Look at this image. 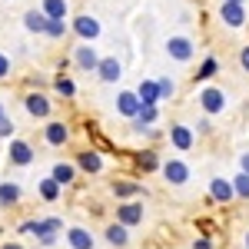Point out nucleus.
<instances>
[{"instance_id": "obj_1", "label": "nucleus", "mask_w": 249, "mask_h": 249, "mask_svg": "<svg viewBox=\"0 0 249 249\" xmlns=\"http://www.w3.org/2000/svg\"><path fill=\"white\" fill-rule=\"evenodd\" d=\"M196 103H199V110H203V116H219L223 110H226V90L223 87H216V83H203L199 87V96H196Z\"/></svg>"}, {"instance_id": "obj_2", "label": "nucleus", "mask_w": 249, "mask_h": 249, "mask_svg": "<svg viewBox=\"0 0 249 249\" xmlns=\"http://www.w3.org/2000/svg\"><path fill=\"white\" fill-rule=\"evenodd\" d=\"M17 232L23 236H37V243L43 236H60L63 232V219L60 216H43V219H23L17 226Z\"/></svg>"}, {"instance_id": "obj_3", "label": "nucleus", "mask_w": 249, "mask_h": 249, "mask_svg": "<svg viewBox=\"0 0 249 249\" xmlns=\"http://www.w3.org/2000/svg\"><path fill=\"white\" fill-rule=\"evenodd\" d=\"M34 160H37V150H34V143H30V140H23V136L7 140V163H10V166L27 170Z\"/></svg>"}, {"instance_id": "obj_4", "label": "nucleus", "mask_w": 249, "mask_h": 249, "mask_svg": "<svg viewBox=\"0 0 249 249\" xmlns=\"http://www.w3.org/2000/svg\"><path fill=\"white\" fill-rule=\"evenodd\" d=\"M23 110H27V116L47 123V120L53 116V100L43 93V90H27V93H23Z\"/></svg>"}, {"instance_id": "obj_5", "label": "nucleus", "mask_w": 249, "mask_h": 249, "mask_svg": "<svg viewBox=\"0 0 249 249\" xmlns=\"http://www.w3.org/2000/svg\"><path fill=\"white\" fill-rule=\"evenodd\" d=\"M216 17L223 27H230V30H243L249 23V10L246 3H230V0H219V10H216Z\"/></svg>"}, {"instance_id": "obj_6", "label": "nucleus", "mask_w": 249, "mask_h": 249, "mask_svg": "<svg viewBox=\"0 0 249 249\" xmlns=\"http://www.w3.org/2000/svg\"><path fill=\"white\" fill-rule=\"evenodd\" d=\"M166 57L173 60V63H190L193 57H196V43H193L186 34H173V37H166Z\"/></svg>"}, {"instance_id": "obj_7", "label": "nucleus", "mask_w": 249, "mask_h": 249, "mask_svg": "<svg viewBox=\"0 0 249 249\" xmlns=\"http://www.w3.org/2000/svg\"><path fill=\"white\" fill-rule=\"evenodd\" d=\"M70 34H73V37H80L83 43H93V40H100L103 27H100V20L90 17V14H77V17L70 20Z\"/></svg>"}, {"instance_id": "obj_8", "label": "nucleus", "mask_w": 249, "mask_h": 249, "mask_svg": "<svg viewBox=\"0 0 249 249\" xmlns=\"http://www.w3.org/2000/svg\"><path fill=\"white\" fill-rule=\"evenodd\" d=\"M146 210H143V199H126V203H116V223H123L126 230L143 226Z\"/></svg>"}, {"instance_id": "obj_9", "label": "nucleus", "mask_w": 249, "mask_h": 249, "mask_svg": "<svg viewBox=\"0 0 249 249\" xmlns=\"http://www.w3.org/2000/svg\"><path fill=\"white\" fill-rule=\"evenodd\" d=\"M110 193L116 196V203H126V199H140V196H146L143 183L133 179V176H116L113 183H110Z\"/></svg>"}, {"instance_id": "obj_10", "label": "nucleus", "mask_w": 249, "mask_h": 249, "mask_svg": "<svg viewBox=\"0 0 249 249\" xmlns=\"http://www.w3.org/2000/svg\"><path fill=\"white\" fill-rule=\"evenodd\" d=\"M70 63H73L77 70H83V73H96L100 53H96L93 43H83V40H80L77 47H73V53H70Z\"/></svg>"}, {"instance_id": "obj_11", "label": "nucleus", "mask_w": 249, "mask_h": 249, "mask_svg": "<svg viewBox=\"0 0 249 249\" xmlns=\"http://www.w3.org/2000/svg\"><path fill=\"white\" fill-rule=\"evenodd\" d=\"M163 179L170 183V186H186L190 183V176H193V170H190V163L186 160H163Z\"/></svg>"}, {"instance_id": "obj_12", "label": "nucleus", "mask_w": 249, "mask_h": 249, "mask_svg": "<svg viewBox=\"0 0 249 249\" xmlns=\"http://www.w3.org/2000/svg\"><path fill=\"white\" fill-rule=\"evenodd\" d=\"M43 143H47L50 150L67 146V143H70V126H67L63 120H47V123H43Z\"/></svg>"}, {"instance_id": "obj_13", "label": "nucleus", "mask_w": 249, "mask_h": 249, "mask_svg": "<svg viewBox=\"0 0 249 249\" xmlns=\"http://www.w3.org/2000/svg\"><path fill=\"white\" fill-rule=\"evenodd\" d=\"M73 163H77V170L87 173V176H100V173L107 170V160H103L100 150H80V153L73 156Z\"/></svg>"}, {"instance_id": "obj_14", "label": "nucleus", "mask_w": 249, "mask_h": 249, "mask_svg": "<svg viewBox=\"0 0 249 249\" xmlns=\"http://www.w3.org/2000/svg\"><path fill=\"white\" fill-rule=\"evenodd\" d=\"M166 136H170V146H173V150H179V153H190L193 146H196V130L186 126V123H173Z\"/></svg>"}, {"instance_id": "obj_15", "label": "nucleus", "mask_w": 249, "mask_h": 249, "mask_svg": "<svg viewBox=\"0 0 249 249\" xmlns=\"http://www.w3.org/2000/svg\"><path fill=\"white\" fill-rule=\"evenodd\" d=\"M96 80L107 83V87H116L123 80V63H120V57H100V63H96Z\"/></svg>"}, {"instance_id": "obj_16", "label": "nucleus", "mask_w": 249, "mask_h": 249, "mask_svg": "<svg viewBox=\"0 0 249 249\" xmlns=\"http://www.w3.org/2000/svg\"><path fill=\"white\" fill-rule=\"evenodd\" d=\"M236 199V190H232V179H223V176H213L210 179V203H219L226 206Z\"/></svg>"}, {"instance_id": "obj_17", "label": "nucleus", "mask_w": 249, "mask_h": 249, "mask_svg": "<svg viewBox=\"0 0 249 249\" xmlns=\"http://www.w3.org/2000/svg\"><path fill=\"white\" fill-rule=\"evenodd\" d=\"M63 236H67V246L70 249H96V239L87 226H67Z\"/></svg>"}, {"instance_id": "obj_18", "label": "nucleus", "mask_w": 249, "mask_h": 249, "mask_svg": "<svg viewBox=\"0 0 249 249\" xmlns=\"http://www.w3.org/2000/svg\"><path fill=\"white\" fill-rule=\"evenodd\" d=\"M140 96H136V90H120L116 93V113L123 116V120H136V113H140Z\"/></svg>"}, {"instance_id": "obj_19", "label": "nucleus", "mask_w": 249, "mask_h": 249, "mask_svg": "<svg viewBox=\"0 0 249 249\" xmlns=\"http://www.w3.org/2000/svg\"><path fill=\"white\" fill-rule=\"evenodd\" d=\"M133 166L143 173V176H146V173H160L163 170V156L156 153L153 146H146V150H140V153L133 156Z\"/></svg>"}, {"instance_id": "obj_20", "label": "nucleus", "mask_w": 249, "mask_h": 249, "mask_svg": "<svg viewBox=\"0 0 249 249\" xmlns=\"http://www.w3.org/2000/svg\"><path fill=\"white\" fill-rule=\"evenodd\" d=\"M77 173H80L77 163H70V160H57V163L50 166V173H47V176H53L60 186L67 190V186H73V183H77Z\"/></svg>"}, {"instance_id": "obj_21", "label": "nucleus", "mask_w": 249, "mask_h": 249, "mask_svg": "<svg viewBox=\"0 0 249 249\" xmlns=\"http://www.w3.org/2000/svg\"><path fill=\"white\" fill-rule=\"evenodd\" d=\"M103 239H107L113 249H126V246H130V230H126L123 223H116V219H113V223H107Z\"/></svg>"}, {"instance_id": "obj_22", "label": "nucleus", "mask_w": 249, "mask_h": 249, "mask_svg": "<svg viewBox=\"0 0 249 249\" xmlns=\"http://www.w3.org/2000/svg\"><path fill=\"white\" fill-rule=\"evenodd\" d=\"M20 199H23L20 183H14V179H3V183H0V210H14V206H20Z\"/></svg>"}, {"instance_id": "obj_23", "label": "nucleus", "mask_w": 249, "mask_h": 249, "mask_svg": "<svg viewBox=\"0 0 249 249\" xmlns=\"http://www.w3.org/2000/svg\"><path fill=\"white\" fill-rule=\"evenodd\" d=\"M47 23H50V17H47L40 7H34V10H27V14H23V30H27V34L43 37V34H47Z\"/></svg>"}, {"instance_id": "obj_24", "label": "nucleus", "mask_w": 249, "mask_h": 249, "mask_svg": "<svg viewBox=\"0 0 249 249\" xmlns=\"http://www.w3.org/2000/svg\"><path fill=\"white\" fill-rule=\"evenodd\" d=\"M37 196L43 199V203H57L60 196H63V186H60L53 176H43V179L37 183Z\"/></svg>"}, {"instance_id": "obj_25", "label": "nucleus", "mask_w": 249, "mask_h": 249, "mask_svg": "<svg viewBox=\"0 0 249 249\" xmlns=\"http://www.w3.org/2000/svg\"><path fill=\"white\" fill-rule=\"evenodd\" d=\"M136 96L143 107H160V90H156V80H140L136 83Z\"/></svg>"}, {"instance_id": "obj_26", "label": "nucleus", "mask_w": 249, "mask_h": 249, "mask_svg": "<svg viewBox=\"0 0 249 249\" xmlns=\"http://www.w3.org/2000/svg\"><path fill=\"white\" fill-rule=\"evenodd\" d=\"M40 10L50 20H67L70 14V0H40Z\"/></svg>"}, {"instance_id": "obj_27", "label": "nucleus", "mask_w": 249, "mask_h": 249, "mask_svg": "<svg viewBox=\"0 0 249 249\" xmlns=\"http://www.w3.org/2000/svg\"><path fill=\"white\" fill-rule=\"evenodd\" d=\"M50 87H53V93L63 96V100H73V96H77V83H73V77H67V73H57V77L50 80Z\"/></svg>"}, {"instance_id": "obj_28", "label": "nucleus", "mask_w": 249, "mask_h": 249, "mask_svg": "<svg viewBox=\"0 0 249 249\" xmlns=\"http://www.w3.org/2000/svg\"><path fill=\"white\" fill-rule=\"evenodd\" d=\"M216 73H219V60H216V57H203V63L196 67V77H193V80L203 87V83H210Z\"/></svg>"}, {"instance_id": "obj_29", "label": "nucleus", "mask_w": 249, "mask_h": 249, "mask_svg": "<svg viewBox=\"0 0 249 249\" xmlns=\"http://www.w3.org/2000/svg\"><path fill=\"white\" fill-rule=\"evenodd\" d=\"M67 34H70V23H67V20H50L43 37H47V40H63Z\"/></svg>"}, {"instance_id": "obj_30", "label": "nucleus", "mask_w": 249, "mask_h": 249, "mask_svg": "<svg viewBox=\"0 0 249 249\" xmlns=\"http://www.w3.org/2000/svg\"><path fill=\"white\" fill-rule=\"evenodd\" d=\"M156 90H160V103L176 96V80L173 77H156Z\"/></svg>"}, {"instance_id": "obj_31", "label": "nucleus", "mask_w": 249, "mask_h": 249, "mask_svg": "<svg viewBox=\"0 0 249 249\" xmlns=\"http://www.w3.org/2000/svg\"><path fill=\"white\" fill-rule=\"evenodd\" d=\"M232 190H236V199H249V176L246 173L232 176Z\"/></svg>"}, {"instance_id": "obj_32", "label": "nucleus", "mask_w": 249, "mask_h": 249, "mask_svg": "<svg viewBox=\"0 0 249 249\" xmlns=\"http://www.w3.org/2000/svg\"><path fill=\"white\" fill-rule=\"evenodd\" d=\"M136 120H140L143 126H156V120H160V107H140Z\"/></svg>"}, {"instance_id": "obj_33", "label": "nucleus", "mask_w": 249, "mask_h": 249, "mask_svg": "<svg viewBox=\"0 0 249 249\" xmlns=\"http://www.w3.org/2000/svg\"><path fill=\"white\" fill-rule=\"evenodd\" d=\"M14 136H17V123L10 120V113L0 116V140H14Z\"/></svg>"}, {"instance_id": "obj_34", "label": "nucleus", "mask_w": 249, "mask_h": 249, "mask_svg": "<svg viewBox=\"0 0 249 249\" xmlns=\"http://www.w3.org/2000/svg\"><path fill=\"white\" fill-rule=\"evenodd\" d=\"M10 73H14V60H10V53H0V83L10 80Z\"/></svg>"}, {"instance_id": "obj_35", "label": "nucleus", "mask_w": 249, "mask_h": 249, "mask_svg": "<svg viewBox=\"0 0 249 249\" xmlns=\"http://www.w3.org/2000/svg\"><path fill=\"white\" fill-rule=\"evenodd\" d=\"M193 130H196V136H206V133H213V120H210V116L196 120V126H193Z\"/></svg>"}, {"instance_id": "obj_36", "label": "nucleus", "mask_w": 249, "mask_h": 249, "mask_svg": "<svg viewBox=\"0 0 249 249\" xmlns=\"http://www.w3.org/2000/svg\"><path fill=\"white\" fill-rule=\"evenodd\" d=\"M193 249H216V243H213L210 236H196L193 239Z\"/></svg>"}, {"instance_id": "obj_37", "label": "nucleus", "mask_w": 249, "mask_h": 249, "mask_svg": "<svg viewBox=\"0 0 249 249\" xmlns=\"http://www.w3.org/2000/svg\"><path fill=\"white\" fill-rule=\"evenodd\" d=\"M239 67H243V73H249V43L239 50Z\"/></svg>"}, {"instance_id": "obj_38", "label": "nucleus", "mask_w": 249, "mask_h": 249, "mask_svg": "<svg viewBox=\"0 0 249 249\" xmlns=\"http://www.w3.org/2000/svg\"><path fill=\"white\" fill-rule=\"evenodd\" d=\"M57 243H60V236H43V239H40V246H43V249L57 246Z\"/></svg>"}, {"instance_id": "obj_39", "label": "nucleus", "mask_w": 249, "mask_h": 249, "mask_svg": "<svg viewBox=\"0 0 249 249\" xmlns=\"http://www.w3.org/2000/svg\"><path fill=\"white\" fill-rule=\"evenodd\" d=\"M239 173H246V176H249V150L239 156Z\"/></svg>"}, {"instance_id": "obj_40", "label": "nucleus", "mask_w": 249, "mask_h": 249, "mask_svg": "<svg viewBox=\"0 0 249 249\" xmlns=\"http://www.w3.org/2000/svg\"><path fill=\"white\" fill-rule=\"evenodd\" d=\"M0 249H23V246H20V243H3Z\"/></svg>"}, {"instance_id": "obj_41", "label": "nucleus", "mask_w": 249, "mask_h": 249, "mask_svg": "<svg viewBox=\"0 0 249 249\" xmlns=\"http://www.w3.org/2000/svg\"><path fill=\"white\" fill-rule=\"evenodd\" d=\"M0 116H7V103H3V96H0Z\"/></svg>"}, {"instance_id": "obj_42", "label": "nucleus", "mask_w": 249, "mask_h": 249, "mask_svg": "<svg viewBox=\"0 0 249 249\" xmlns=\"http://www.w3.org/2000/svg\"><path fill=\"white\" fill-rule=\"evenodd\" d=\"M243 246H246V249H249V230H246V236H243Z\"/></svg>"}, {"instance_id": "obj_43", "label": "nucleus", "mask_w": 249, "mask_h": 249, "mask_svg": "<svg viewBox=\"0 0 249 249\" xmlns=\"http://www.w3.org/2000/svg\"><path fill=\"white\" fill-rule=\"evenodd\" d=\"M230 3H246V0H230Z\"/></svg>"}, {"instance_id": "obj_44", "label": "nucleus", "mask_w": 249, "mask_h": 249, "mask_svg": "<svg viewBox=\"0 0 249 249\" xmlns=\"http://www.w3.org/2000/svg\"><path fill=\"white\" fill-rule=\"evenodd\" d=\"M10 3H14V0H10Z\"/></svg>"}]
</instances>
